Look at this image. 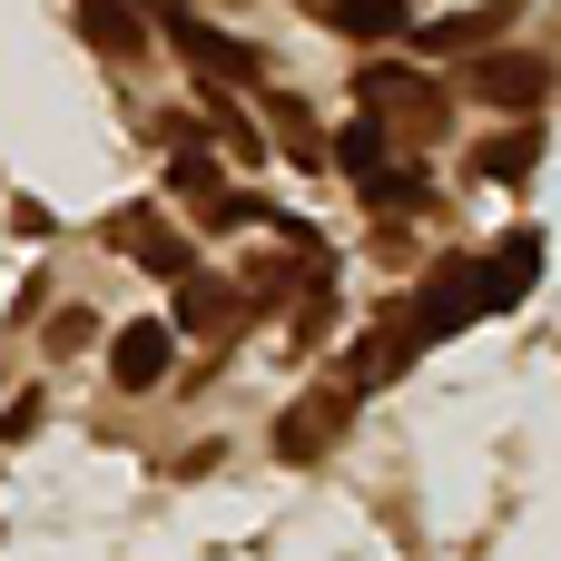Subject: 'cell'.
Wrapping results in <instances>:
<instances>
[{"instance_id":"obj_1","label":"cell","mask_w":561,"mask_h":561,"mask_svg":"<svg viewBox=\"0 0 561 561\" xmlns=\"http://www.w3.org/2000/svg\"><path fill=\"white\" fill-rule=\"evenodd\" d=\"M404 316H414V335H424V345L463 335V325L483 316V256H434V266H424V286L404 296Z\"/></svg>"},{"instance_id":"obj_2","label":"cell","mask_w":561,"mask_h":561,"mask_svg":"<svg viewBox=\"0 0 561 561\" xmlns=\"http://www.w3.org/2000/svg\"><path fill=\"white\" fill-rule=\"evenodd\" d=\"M168 187H178L207 227H286V217H266L256 197H237V187H227V168H217L207 148H178V158H168Z\"/></svg>"},{"instance_id":"obj_3","label":"cell","mask_w":561,"mask_h":561,"mask_svg":"<svg viewBox=\"0 0 561 561\" xmlns=\"http://www.w3.org/2000/svg\"><path fill=\"white\" fill-rule=\"evenodd\" d=\"M355 99H365V118H385V128H444V89L434 79H414V69H355Z\"/></svg>"},{"instance_id":"obj_4","label":"cell","mask_w":561,"mask_h":561,"mask_svg":"<svg viewBox=\"0 0 561 561\" xmlns=\"http://www.w3.org/2000/svg\"><path fill=\"white\" fill-rule=\"evenodd\" d=\"M414 355H424V335H414V316H404V306H385V316H375V335H365V345L345 355V394L365 404V394H375V385H394V375H404Z\"/></svg>"},{"instance_id":"obj_5","label":"cell","mask_w":561,"mask_h":561,"mask_svg":"<svg viewBox=\"0 0 561 561\" xmlns=\"http://www.w3.org/2000/svg\"><path fill=\"white\" fill-rule=\"evenodd\" d=\"M158 30H168L178 59H197V79H256V49H247L237 30H217V20H197V10H168Z\"/></svg>"},{"instance_id":"obj_6","label":"cell","mask_w":561,"mask_h":561,"mask_svg":"<svg viewBox=\"0 0 561 561\" xmlns=\"http://www.w3.org/2000/svg\"><path fill=\"white\" fill-rule=\"evenodd\" d=\"M108 247H118L128 266H148V276H168V286H187V276H197V247H187L178 227H158L148 207H128V217H108Z\"/></svg>"},{"instance_id":"obj_7","label":"cell","mask_w":561,"mask_h":561,"mask_svg":"<svg viewBox=\"0 0 561 561\" xmlns=\"http://www.w3.org/2000/svg\"><path fill=\"white\" fill-rule=\"evenodd\" d=\"M552 89H561V69L523 59V49H493V59H473V99H483V108H513V118H523V108H542Z\"/></svg>"},{"instance_id":"obj_8","label":"cell","mask_w":561,"mask_h":561,"mask_svg":"<svg viewBox=\"0 0 561 561\" xmlns=\"http://www.w3.org/2000/svg\"><path fill=\"white\" fill-rule=\"evenodd\" d=\"M533 276H542V227H513V237L483 256V316H513V306L533 296Z\"/></svg>"},{"instance_id":"obj_9","label":"cell","mask_w":561,"mask_h":561,"mask_svg":"<svg viewBox=\"0 0 561 561\" xmlns=\"http://www.w3.org/2000/svg\"><path fill=\"white\" fill-rule=\"evenodd\" d=\"M345 414H355V394H345V385H325L316 404H286V414H276V454H286V463H316V454L345 434Z\"/></svg>"},{"instance_id":"obj_10","label":"cell","mask_w":561,"mask_h":561,"mask_svg":"<svg viewBox=\"0 0 561 561\" xmlns=\"http://www.w3.org/2000/svg\"><path fill=\"white\" fill-rule=\"evenodd\" d=\"M168 355H178V335L138 316V325H118V335H108V385H128V394L168 385Z\"/></svg>"},{"instance_id":"obj_11","label":"cell","mask_w":561,"mask_h":561,"mask_svg":"<svg viewBox=\"0 0 561 561\" xmlns=\"http://www.w3.org/2000/svg\"><path fill=\"white\" fill-rule=\"evenodd\" d=\"M266 138H276V158H296L306 178H316V168H335V138H325V128H316V108H296V99H276V108H266Z\"/></svg>"},{"instance_id":"obj_12","label":"cell","mask_w":561,"mask_h":561,"mask_svg":"<svg viewBox=\"0 0 561 561\" xmlns=\"http://www.w3.org/2000/svg\"><path fill=\"white\" fill-rule=\"evenodd\" d=\"M394 158H404V148H394V128H385V118H355V128H335V168H345L355 187H375Z\"/></svg>"},{"instance_id":"obj_13","label":"cell","mask_w":561,"mask_h":561,"mask_svg":"<svg viewBox=\"0 0 561 561\" xmlns=\"http://www.w3.org/2000/svg\"><path fill=\"white\" fill-rule=\"evenodd\" d=\"M503 30H513V10L493 0V10H454V20H434V30H424V49H444V59H473V49H493Z\"/></svg>"},{"instance_id":"obj_14","label":"cell","mask_w":561,"mask_h":561,"mask_svg":"<svg viewBox=\"0 0 561 561\" xmlns=\"http://www.w3.org/2000/svg\"><path fill=\"white\" fill-rule=\"evenodd\" d=\"M178 325H187V335H237V286L187 276V286H178Z\"/></svg>"},{"instance_id":"obj_15","label":"cell","mask_w":561,"mask_h":561,"mask_svg":"<svg viewBox=\"0 0 561 561\" xmlns=\"http://www.w3.org/2000/svg\"><path fill=\"white\" fill-rule=\"evenodd\" d=\"M325 20L345 39H394V30H414V0H325Z\"/></svg>"},{"instance_id":"obj_16","label":"cell","mask_w":561,"mask_h":561,"mask_svg":"<svg viewBox=\"0 0 561 561\" xmlns=\"http://www.w3.org/2000/svg\"><path fill=\"white\" fill-rule=\"evenodd\" d=\"M473 168H483L493 187H523V178L542 168V128H503V138H493V148L473 158Z\"/></svg>"},{"instance_id":"obj_17","label":"cell","mask_w":561,"mask_h":561,"mask_svg":"<svg viewBox=\"0 0 561 561\" xmlns=\"http://www.w3.org/2000/svg\"><path fill=\"white\" fill-rule=\"evenodd\" d=\"M79 30H89L99 49H118V59L148 49V20H128V0H79Z\"/></svg>"},{"instance_id":"obj_18","label":"cell","mask_w":561,"mask_h":561,"mask_svg":"<svg viewBox=\"0 0 561 561\" xmlns=\"http://www.w3.org/2000/svg\"><path fill=\"white\" fill-rule=\"evenodd\" d=\"M286 335H296V345H325V335H335V296L316 286V296L296 306V325H286Z\"/></svg>"},{"instance_id":"obj_19","label":"cell","mask_w":561,"mask_h":561,"mask_svg":"<svg viewBox=\"0 0 561 561\" xmlns=\"http://www.w3.org/2000/svg\"><path fill=\"white\" fill-rule=\"evenodd\" d=\"M49 345H59V355H79V345H99V325L69 306V316H49Z\"/></svg>"}]
</instances>
